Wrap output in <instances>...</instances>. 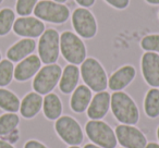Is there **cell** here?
Returning a JSON list of instances; mask_svg holds the SVG:
<instances>
[{"instance_id": "cell-25", "label": "cell", "mask_w": 159, "mask_h": 148, "mask_svg": "<svg viewBox=\"0 0 159 148\" xmlns=\"http://www.w3.org/2000/svg\"><path fill=\"white\" fill-rule=\"evenodd\" d=\"M14 75L13 62L8 59L0 61V87H6L12 82Z\"/></svg>"}, {"instance_id": "cell-1", "label": "cell", "mask_w": 159, "mask_h": 148, "mask_svg": "<svg viewBox=\"0 0 159 148\" xmlns=\"http://www.w3.org/2000/svg\"><path fill=\"white\" fill-rule=\"evenodd\" d=\"M110 109L113 117L121 124L135 125L139 121V110L136 102L124 92H113Z\"/></svg>"}, {"instance_id": "cell-27", "label": "cell", "mask_w": 159, "mask_h": 148, "mask_svg": "<svg viewBox=\"0 0 159 148\" xmlns=\"http://www.w3.org/2000/svg\"><path fill=\"white\" fill-rule=\"evenodd\" d=\"M39 0H16V11L20 16H30Z\"/></svg>"}, {"instance_id": "cell-9", "label": "cell", "mask_w": 159, "mask_h": 148, "mask_svg": "<svg viewBox=\"0 0 159 148\" xmlns=\"http://www.w3.org/2000/svg\"><path fill=\"white\" fill-rule=\"evenodd\" d=\"M72 26L75 34L82 39H92L98 32L96 18L87 8H76L71 16Z\"/></svg>"}, {"instance_id": "cell-35", "label": "cell", "mask_w": 159, "mask_h": 148, "mask_svg": "<svg viewBox=\"0 0 159 148\" xmlns=\"http://www.w3.org/2000/svg\"><path fill=\"white\" fill-rule=\"evenodd\" d=\"M83 148H102V147H99V146H97V145H95V144L92 143V144H86Z\"/></svg>"}, {"instance_id": "cell-24", "label": "cell", "mask_w": 159, "mask_h": 148, "mask_svg": "<svg viewBox=\"0 0 159 148\" xmlns=\"http://www.w3.org/2000/svg\"><path fill=\"white\" fill-rule=\"evenodd\" d=\"M16 22V12L10 8L0 10V36H6L11 32Z\"/></svg>"}, {"instance_id": "cell-11", "label": "cell", "mask_w": 159, "mask_h": 148, "mask_svg": "<svg viewBox=\"0 0 159 148\" xmlns=\"http://www.w3.org/2000/svg\"><path fill=\"white\" fill-rule=\"evenodd\" d=\"M14 34L23 38H35L40 37L42 34L45 32L46 26L42 20L34 16H20L16 19L13 24Z\"/></svg>"}, {"instance_id": "cell-23", "label": "cell", "mask_w": 159, "mask_h": 148, "mask_svg": "<svg viewBox=\"0 0 159 148\" xmlns=\"http://www.w3.org/2000/svg\"><path fill=\"white\" fill-rule=\"evenodd\" d=\"M20 124V118L16 113L7 112L0 115V136H7L13 132Z\"/></svg>"}, {"instance_id": "cell-40", "label": "cell", "mask_w": 159, "mask_h": 148, "mask_svg": "<svg viewBox=\"0 0 159 148\" xmlns=\"http://www.w3.org/2000/svg\"><path fill=\"white\" fill-rule=\"evenodd\" d=\"M2 1H3V0H0V5H1V3H2Z\"/></svg>"}, {"instance_id": "cell-3", "label": "cell", "mask_w": 159, "mask_h": 148, "mask_svg": "<svg viewBox=\"0 0 159 148\" xmlns=\"http://www.w3.org/2000/svg\"><path fill=\"white\" fill-rule=\"evenodd\" d=\"M60 53L70 64L80 65L86 59L87 49L79 35L71 31H64L60 34Z\"/></svg>"}, {"instance_id": "cell-34", "label": "cell", "mask_w": 159, "mask_h": 148, "mask_svg": "<svg viewBox=\"0 0 159 148\" xmlns=\"http://www.w3.org/2000/svg\"><path fill=\"white\" fill-rule=\"evenodd\" d=\"M145 148H159V144L157 143H147Z\"/></svg>"}, {"instance_id": "cell-6", "label": "cell", "mask_w": 159, "mask_h": 148, "mask_svg": "<svg viewBox=\"0 0 159 148\" xmlns=\"http://www.w3.org/2000/svg\"><path fill=\"white\" fill-rule=\"evenodd\" d=\"M62 74V68L57 63L46 64L40 68L33 80V89L39 95H47L51 93L59 84Z\"/></svg>"}, {"instance_id": "cell-26", "label": "cell", "mask_w": 159, "mask_h": 148, "mask_svg": "<svg viewBox=\"0 0 159 148\" xmlns=\"http://www.w3.org/2000/svg\"><path fill=\"white\" fill-rule=\"evenodd\" d=\"M139 45L143 50L159 53V34H149L144 36Z\"/></svg>"}, {"instance_id": "cell-22", "label": "cell", "mask_w": 159, "mask_h": 148, "mask_svg": "<svg viewBox=\"0 0 159 148\" xmlns=\"http://www.w3.org/2000/svg\"><path fill=\"white\" fill-rule=\"evenodd\" d=\"M20 105L21 100L13 92L3 87L0 88V109L7 112L16 113L20 110Z\"/></svg>"}, {"instance_id": "cell-36", "label": "cell", "mask_w": 159, "mask_h": 148, "mask_svg": "<svg viewBox=\"0 0 159 148\" xmlns=\"http://www.w3.org/2000/svg\"><path fill=\"white\" fill-rule=\"evenodd\" d=\"M53 1H56V2H59V3H64V2H66L68 0H53Z\"/></svg>"}, {"instance_id": "cell-39", "label": "cell", "mask_w": 159, "mask_h": 148, "mask_svg": "<svg viewBox=\"0 0 159 148\" xmlns=\"http://www.w3.org/2000/svg\"><path fill=\"white\" fill-rule=\"evenodd\" d=\"M1 60L2 59H1V52H0V61H1Z\"/></svg>"}, {"instance_id": "cell-33", "label": "cell", "mask_w": 159, "mask_h": 148, "mask_svg": "<svg viewBox=\"0 0 159 148\" xmlns=\"http://www.w3.org/2000/svg\"><path fill=\"white\" fill-rule=\"evenodd\" d=\"M148 5L152 6H159V0H145Z\"/></svg>"}, {"instance_id": "cell-21", "label": "cell", "mask_w": 159, "mask_h": 148, "mask_svg": "<svg viewBox=\"0 0 159 148\" xmlns=\"http://www.w3.org/2000/svg\"><path fill=\"white\" fill-rule=\"evenodd\" d=\"M144 112L149 119L159 117V89L152 88L146 93L144 98Z\"/></svg>"}, {"instance_id": "cell-20", "label": "cell", "mask_w": 159, "mask_h": 148, "mask_svg": "<svg viewBox=\"0 0 159 148\" xmlns=\"http://www.w3.org/2000/svg\"><path fill=\"white\" fill-rule=\"evenodd\" d=\"M63 106L60 97L55 93H49L45 95L43 100V112L47 120L56 121L62 114Z\"/></svg>"}, {"instance_id": "cell-10", "label": "cell", "mask_w": 159, "mask_h": 148, "mask_svg": "<svg viewBox=\"0 0 159 148\" xmlns=\"http://www.w3.org/2000/svg\"><path fill=\"white\" fill-rule=\"evenodd\" d=\"M117 141L123 148H145L147 137L135 125L120 124L115 130Z\"/></svg>"}, {"instance_id": "cell-41", "label": "cell", "mask_w": 159, "mask_h": 148, "mask_svg": "<svg viewBox=\"0 0 159 148\" xmlns=\"http://www.w3.org/2000/svg\"><path fill=\"white\" fill-rule=\"evenodd\" d=\"M158 19H159V12H158Z\"/></svg>"}, {"instance_id": "cell-32", "label": "cell", "mask_w": 159, "mask_h": 148, "mask_svg": "<svg viewBox=\"0 0 159 148\" xmlns=\"http://www.w3.org/2000/svg\"><path fill=\"white\" fill-rule=\"evenodd\" d=\"M0 148H14V146L12 144L8 143L7 141H3V139L0 138Z\"/></svg>"}, {"instance_id": "cell-18", "label": "cell", "mask_w": 159, "mask_h": 148, "mask_svg": "<svg viewBox=\"0 0 159 148\" xmlns=\"http://www.w3.org/2000/svg\"><path fill=\"white\" fill-rule=\"evenodd\" d=\"M80 76H81V73H80V69L77 65L69 63L66 66H64L59 84H58L60 92L64 95L72 94L79 85Z\"/></svg>"}, {"instance_id": "cell-19", "label": "cell", "mask_w": 159, "mask_h": 148, "mask_svg": "<svg viewBox=\"0 0 159 148\" xmlns=\"http://www.w3.org/2000/svg\"><path fill=\"white\" fill-rule=\"evenodd\" d=\"M43 100H44L43 96L36 92H31L26 94L21 100L20 110H19L21 115L27 120L35 118L43 109Z\"/></svg>"}, {"instance_id": "cell-12", "label": "cell", "mask_w": 159, "mask_h": 148, "mask_svg": "<svg viewBox=\"0 0 159 148\" xmlns=\"http://www.w3.org/2000/svg\"><path fill=\"white\" fill-rule=\"evenodd\" d=\"M141 71L147 85L159 87V53L146 51L141 59Z\"/></svg>"}, {"instance_id": "cell-14", "label": "cell", "mask_w": 159, "mask_h": 148, "mask_svg": "<svg viewBox=\"0 0 159 148\" xmlns=\"http://www.w3.org/2000/svg\"><path fill=\"white\" fill-rule=\"evenodd\" d=\"M136 76V70L131 64L121 66L110 75L108 78V87L112 92H122L134 81Z\"/></svg>"}, {"instance_id": "cell-15", "label": "cell", "mask_w": 159, "mask_h": 148, "mask_svg": "<svg viewBox=\"0 0 159 148\" xmlns=\"http://www.w3.org/2000/svg\"><path fill=\"white\" fill-rule=\"evenodd\" d=\"M111 95L108 92H99L93 96L87 108V117L91 120H102L107 115L108 111L110 110Z\"/></svg>"}, {"instance_id": "cell-38", "label": "cell", "mask_w": 159, "mask_h": 148, "mask_svg": "<svg viewBox=\"0 0 159 148\" xmlns=\"http://www.w3.org/2000/svg\"><path fill=\"white\" fill-rule=\"evenodd\" d=\"M68 148H81L80 146H70V147H68Z\"/></svg>"}, {"instance_id": "cell-8", "label": "cell", "mask_w": 159, "mask_h": 148, "mask_svg": "<svg viewBox=\"0 0 159 148\" xmlns=\"http://www.w3.org/2000/svg\"><path fill=\"white\" fill-rule=\"evenodd\" d=\"M60 34L55 29H47L38 40V57L42 63L52 64L59 59Z\"/></svg>"}, {"instance_id": "cell-30", "label": "cell", "mask_w": 159, "mask_h": 148, "mask_svg": "<svg viewBox=\"0 0 159 148\" xmlns=\"http://www.w3.org/2000/svg\"><path fill=\"white\" fill-rule=\"evenodd\" d=\"M24 148H48L45 144L36 141V139H30L25 143Z\"/></svg>"}, {"instance_id": "cell-31", "label": "cell", "mask_w": 159, "mask_h": 148, "mask_svg": "<svg viewBox=\"0 0 159 148\" xmlns=\"http://www.w3.org/2000/svg\"><path fill=\"white\" fill-rule=\"evenodd\" d=\"M74 1L82 8H91L96 2V0H74Z\"/></svg>"}, {"instance_id": "cell-28", "label": "cell", "mask_w": 159, "mask_h": 148, "mask_svg": "<svg viewBox=\"0 0 159 148\" xmlns=\"http://www.w3.org/2000/svg\"><path fill=\"white\" fill-rule=\"evenodd\" d=\"M104 1L116 10H124L130 5V0H104Z\"/></svg>"}, {"instance_id": "cell-17", "label": "cell", "mask_w": 159, "mask_h": 148, "mask_svg": "<svg viewBox=\"0 0 159 148\" xmlns=\"http://www.w3.org/2000/svg\"><path fill=\"white\" fill-rule=\"evenodd\" d=\"M92 98L93 93L89 87H87L86 85H77L70 98L71 110L75 113L85 112L91 104Z\"/></svg>"}, {"instance_id": "cell-13", "label": "cell", "mask_w": 159, "mask_h": 148, "mask_svg": "<svg viewBox=\"0 0 159 148\" xmlns=\"http://www.w3.org/2000/svg\"><path fill=\"white\" fill-rule=\"evenodd\" d=\"M42 68V61L37 55H31L21 60L16 66H14L13 78L18 82H26L37 74Z\"/></svg>"}, {"instance_id": "cell-7", "label": "cell", "mask_w": 159, "mask_h": 148, "mask_svg": "<svg viewBox=\"0 0 159 148\" xmlns=\"http://www.w3.org/2000/svg\"><path fill=\"white\" fill-rule=\"evenodd\" d=\"M55 131L59 138L69 146H79L84 141L82 126L70 115H61L56 120Z\"/></svg>"}, {"instance_id": "cell-5", "label": "cell", "mask_w": 159, "mask_h": 148, "mask_svg": "<svg viewBox=\"0 0 159 148\" xmlns=\"http://www.w3.org/2000/svg\"><path fill=\"white\" fill-rule=\"evenodd\" d=\"M85 133L89 141L102 148H116V132L108 123L102 120H89L85 124Z\"/></svg>"}, {"instance_id": "cell-16", "label": "cell", "mask_w": 159, "mask_h": 148, "mask_svg": "<svg viewBox=\"0 0 159 148\" xmlns=\"http://www.w3.org/2000/svg\"><path fill=\"white\" fill-rule=\"evenodd\" d=\"M37 44L33 38H22L13 44L7 50V59L11 62H20L29 56L33 55Z\"/></svg>"}, {"instance_id": "cell-37", "label": "cell", "mask_w": 159, "mask_h": 148, "mask_svg": "<svg viewBox=\"0 0 159 148\" xmlns=\"http://www.w3.org/2000/svg\"><path fill=\"white\" fill-rule=\"evenodd\" d=\"M156 134H157V138H158V141H159V126L157 128V132H156Z\"/></svg>"}, {"instance_id": "cell-4", "label": "cell", "mask_w": 159, "mask_h": 148, "mask_svg": "<svg viewBox=\"0 0 159 148\" xmlns=\"http://www.w3.org/2000/svg\"><path fill=\"white\" fill-rule=\"evenodd\" d=\"M35 18L43 22L51 24H63L69 20L71 16L70 9L64 3L56 2L53 0H40L34 9Z\"/></svg>"}, {"instance_id": "cell-42", "label": "cell", "mask_w": 159, "mask_h": 148, "mask_svg": "<svg viewBox=\"0 0 159 148\" xmlns=\"http://www.w3.org/2000/svg\"><path fill=\"white\" fill-rule=\"evenodd\" d=\"M121 148H123V147H121Z\"/></svg>"}, {"instance_id": "cell-2", "label": "cell", "mask_w": 159, "mask_h": 148, "mask_svg": "<svg viewBox=\"0 0 159 148\" xmlns=\"http://www.w3.org/2000/svg\"><path fill=\"white\" fill-rule=\"evenodd\" d=\"M80 73L85 85L92 92L99 93L108 87V76L102 64L96 58L89 57L83 61L80 68Z\"/></svg>"}, {"instance_id": "cell-29", "label": "cell", "mask_w": 159, "mask_h": 148, "mask_svg": "<svg viewBox=\"0 0 159 148\" xmlns=\"http://www.w3.org/2000/svg\"><path fill=\"white\" fill-rule=\"evenodd\" d=\"M1 139H3V141H7L8 143H10V144H12V145H13L14 143H16V141L20 139V131H19L18 128H16L13 132H11L10 134H8L7 136L1 137Z\"/></svg>"}]
</instances>
